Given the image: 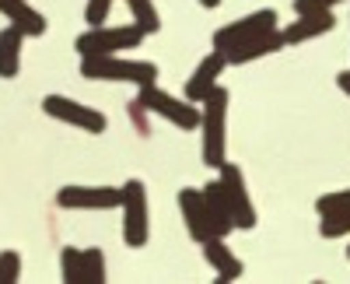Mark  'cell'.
Wrapping results in <instances>:
<instances>
[{
    "label": "cell",
    "instance_id": "obj_1",
    "mask_svg": "<svg viewBox=\"0 0 350 284\" xmlns=\"http://www.w3.org/2000/svg\"><path fill=\"white\" fill-rule=\"evenodd\" d=\"M200 130H203V165L221 168L228 158V88H217L200 102Z\"/></svg>",
    "mask_w": 350,
    "mask_h": 284
},
{
    "label": "cell",
    "instance_id": "obj_2",
    "mask_svg": "<svg viewBox=\"0 0 350 284\" xmlns=\"http://www.w3.org/2000/svg\"><path fill=\"white\" fill-rule=\"evenodd\" d=\"M81 74L88 81H130L137 88L158 81V67L148 60H120L116 53L109 56H84L81 60Z\"/></svg>",
    "mask_w": 350,
    "mask_h": 284
},
{
    "label": "cell",
    "instance_id": "obj_3",
    "mask_svg": "<svg viewBox=\"0 0 350 284\" xmlns=\"http://www.w3.org/2000/svg\"><path fill=\"white\" fill-rule=\"evenodd\" d=\"M133 105L144 109V112H158V116H165L168 123H175L179 130H196V127H200V109H196V102L175 99V95L161 92L158 84H144Z\"/></svg>",
    "mask_w": 350,
    "mask_h": 284
},
{
    "label": "cell",
    "instance_id": "obj_4",
    "mask_svg": "<svg viewBox=\"0 0 350 284\" xmlns=\"http://www.w3.org/2000/svg\"><path fill=\"white\" fill-rule=\"evenodd\" d=\"M144 42V32L137 25H92L84 36H77V53L81 56H109V53H123Z\"/></svg>",
    "mask_w": 350,
    "mask_h": 284
},
{
    "label": "cell",
    "instance_id": "obj_5",
    "mask_svg": "<svg viewBox=\"0 0 350 284\" xmlns=\"http://www.w3.org/2000/svg\"><path fill=\"white\" fill-rule=\"evenodd\" d=\"M123 242L130 249H140L148 246L151 239V214H148V190H144L140 179H130L123 186Z\"/></svg>",
    "mask_w": 350,
    "mask_h": 284
},
{
    "label": "cell",
    "instance_id": "obj_6",
    "mask_svg": "<svg viewBox=\"0 0 350 284\" xmlns=\"http://www.w3.org/2000/svg\"><path fill=\"white\" fill-rule=\"evenodd\" d=\"M277 28V11L273 8H262V11H252L239 21H231V25H221L217 32H214V49L217 53H231V49H239L259 36H267Z\"/></svg>",
    "mask_w": 350,
    "mask_h": 284
},
{
    "label": "cell",
    "instance_id": "obj_7",
    "mask_svg": "<svg viewBox=\"0 0 350 284\" xmlns=\"http://www.w3.org/2000/svg\"><path fill=\"white\" fill-rule=\"evenodd\" d=\"M179 211L186 218V229H189V239L193 242H207V239H224L221 224L214 221L211 207H207V196H203V190H179Z\"/></svg>",
    "mask_w": 350,
    "mask_h": 284
},
{
    "label": "cell",
    "instance_id": "obj_8",
    "mask_svg": "<svg viewBox=\"0 0 350 284\" xmlns=\"http://www.w3.org/2000/svg\"><path fill=\"white\" fill-rule=\"evenodd\" d=\"M221 190H224V201L231 207V221H235V229H256V207L249 201V190H245V176H242V168L239 165H231L224 162L221 165Z\"/></svg>",
    "mask_w": 350,
    "mask_h": 284
},
{
    "label": "cell",
    "instance_id": "obj_9",
    "mask_svg": "<svg viewBox=\"0 0 350 284\" xmlns=\"http://www.w3.org/2000/svg\"><path fill=\"white\" fill-rule=\"evenodd\" d=\"M60 274L64 284H102L105 281V257L102 249H74L60 253Z\"/></svg>",
    "mask_w": 350,
    "mask_h": 284
},
{
    "label": "cell",
    "instance_id": "obj_10",
    "mask_svg": "<svg viewBox=\"0 0 350 284\" xmlns=\"http://www.w3.org/2000/svg\"><path fill=\"white\" fill-rule=\"evenodd\" d=\"M123 204V190L116 186H64L56 193V207L64 211H109Z\"/></svg>",
    "mask_w": 350,
    "mask_h": 284
},
{
    "label": "cell",
    "instance_id": "obj_11",
    "mask_svg": "<svg viewBox=\"0 0 350 284\" xmlns=\"http://www.w3.org/2000/svg\"><path fill=\"white\" fill-rule=\"evenodd\" d=\"M42 109H46V116L60 120V123H70V127H81L88 133H102L109 127V120L102 116L98 109H88V105H81V102H74L67 95H46Z\"/></svg>",
    "mask_w": 350,
    "mask_h": 284
},
{
    "label": "cell",
    "instance_id": "obj_12",
    "mask_svg": "<svg viewBox=\"0 0 350 284\" xmlns=\"http://www.w3.org/2000/svg\"><path fill=\"white\" fill-rule=\"evenodd\" d=\"M315 211H319V218H323V221H319V235H323V239L350 235V190L319 196Z\"/></svg>",
    "mask_w": 350,
    "mask_h": 284
},
{
    "label": "cell",
    "instance_id": "obj_13",
    "mask_svg": "<svg viewBox=\"0 0 350 284\" xmlns=\"http://www.w3.org/2000/svg\"><path fill=\"white\" fill-rule=\"evenodd\" d=\"M333 25H336L333 11H305V14H298L295 25L280 28V39H284V46H298V42H308V39L333 32Z\"/></svg>",
    "mask_w": 350,
    "mask_h": 284
},
{
    "label": "cell",
    "instance_id": "obj_14",
    "mask_svg": "<svg viewBox=\"0 0 350 284\" xmlns=\"http://www.w3.org/2000/svg\"><path fill=\"white\" fill-rule=\"evenodd\" d=\"M228 67V60H224V53H207V56H203V60H200V67L193 70V77L186 81V99L189 102H203V99H207L214 88H217V77H221V70Z\"/></svg>",
    "mask_w": 350,
    "mask_h": 284
},
{
    "label": "cell",
    "instance_id": "obj_15",
    "mask_svg": "<svg viewBox=\"0 0 350 284\" xmlns=\"http://www.w3.org/2000/svg\"><path fill=\"white\" fill-rule=\"evenodd\" d=\"M203 246V260H207L211 267H214V281H221V284H228V281H239L242 277V260L231 253L228 246H224V239H207V242H200Z\"/></svg>",
    "mask_w": 350,
    "mask_h": 284
},
{
    "label": "cell",
    "instance_id": "obj_16",
    "mask_svg": "<svg viewBox=\"0 0 350 284\" xmlns=\"http://www.w3.org/2000/svg\"><path fill=\"white\" fill-rule=\"evenodd\" d=\"M0 14H4L21 36H42L46 32V18L28 4V0H0Z\"/></svg>",
    "mask_w": 350,
    "mask_h": 284
},
{
    "label": "cell",
    "instance_id": "obj_17",
    "mask_svg": "<svg viewBox=\"0 0 350 284\" xmlns=\"http://www.w3.org/2000/svg\"><path fill=\"white\" fill-rule=\"evenodd\" d=\"M277 49H284L280 28H273V32L259 36V39H252V42H245V46H239V49H231V53H224V60H228L231 67H235V64H249V60H259V56H270V53H277Z\"/></svg>",
    "mask_w": 350,
    "mask_h": 284
},
{
    "label": "cell",
    "instance_id": "obj_18",
    "mask_svg": "<svg viewBox=\"0 0 350 284\" xmlns=\"http://www.w3.org/2000/svg\"><path fill=\"white\" fill-rule=\"evenodd\" d=\"M21 32L14 25H8L4 32H0V77H14L21 70Z\"/></svg>",
    "mask_w": 350,
    "mask_h": 284
},
{
    "label": "cell",
    "instance_id": "obj_19",
    "mask_svg": "<svg viewBox=\"0 0 350 284\" xmlns=\"http://www.w3.org/2000/svg\"><path fill=\"white\" fill-rule=\"evenodd\" d=\"M203 196H207V207H211L214 221L221 224V232L228 235L231 229H235V221H231V207H228V201H224L221 183H217V179H214V183H207V186H203Z\"/></svg>",
    "mask_w": 350,
    "mask_h": 284
},
{
    "label": "cell",
    "instance_id": "obj_20",
    "mask_svg": "<svg viewBox=\"0 0 350 284\" xmlns=\"http://www.w3.org/2000/svg\"><path fill=\"white\" fill-rule=\"evenodd\" d=\"M126 8L133 11V25L140 28L144 36H154L158 28H161V21H158V11H154V4H151V0H126Z\"/></svg>",
    "mask_w": 350,
    "mask_h": 284
},
{
    "label": "cell",
    "instance_id": "obj_21",
    "mask_svg": "<svg viewBox=\"0 0 350 284\" xmlns=\"http://www.w3.org/2000/svg\"><path fill=\"white\" fill-rule=\"evenodd\" d=\"M21 277V257L14 249H4L0 253V284H14Z\"/></svg>",
    "mask_w": 350,
    "mask_h": 284
},
{
    "label": "cell",
    "instance_id": "obj_22",
    "mask_svg": "<svg viewBox=\"0 0 350 284\" xmlns=\"http://www.w3.org/2000/svg\"><path fill=\"white\" fill-rule=\"evenodd\" d=\"M109 11H112V0H88V8H84V21H88V28H92V25H105Z\"/></svg>",
    "mask_w": 350,
    "mask_h": 284
},
{
    "label": "cell",
    "instance_id": "obj_23",
    "mask_svg": "<svg viewBox=\"0 0 350 284\" xmlns=\"http://www.w3.org/2000/svg\"><path fill=\"white\" fill-rule=\"evenodd\" d=\"M336 4H343V0H295V11L305 14V11H333Z\"/></svg>",
    "mask_w": 350,
    "mask_h": 284
},
{
    "label": "cell",
    "instance_id": "obj_24",
    "mask_svg": "<svg viewBox=\"0 0 350 284\" xmlns=\"http://www.w3.org/2000/svg\"><path fill=\"white\" fill-rule=\"evenodd\" d=\"M336 84H340V88L350 95V70H340V74H336Z\"/></svg>",
    "mask_w": 350,
    "mask_h": 284
},
{
    "label": "cell",
    "instance_id": "obj_25",
    "mask_svg": "<svg viewBox=\"0 0 350 284\" xmlns=\"http://www.w3.org/2000/svg\"><path fill=\"white\" fill-rule=\"evenodd\" d=\"M200 4H203V8H217V4H221V0H200Z\"/></svg>",
    "mask_w": 350,
    "mask_h": 284
},
{
    "label": "cell",
    "instance_id": "obj_26",
    "mask_svg": "<svg viewBox=\"0 0 350 284\" xmlns=\"http://www.w3.org/2000/svg\"><path fill=\"white\" fill-rule=\"evenodd\" d=\"M347 260H350V246H347Z\"/></svg>",
    "mask_w": 350,
    "mask_h": 284
}]
</instances>
